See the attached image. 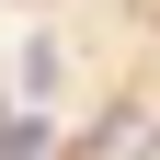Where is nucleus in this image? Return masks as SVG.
Listing matches in <instances>:
<instances>
[{
  "mask_svg": "<svg viewBox=\"0 0 160 160\" xmlns=\"http://www.w3.org/2000/svg\"><path fill=\"white\" fill-rule=\"evenodd\" d=\"M0 160H46V126H34V114H12V126H0Z\"/></svg>",
  "mask_w": 160,
  "mask_h": 160,
  "instance_id": "obj_1",
  "label": "nucleus"
}]
</instances>
